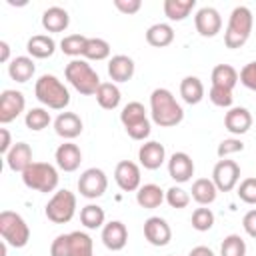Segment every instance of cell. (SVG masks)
<instances>
[{
    "instance_id": "1",
    "label": "cell",
    "mask_w": 256,
    "mask_h": 256,
    "mask_svg": "<svg viewBox=\"0 0 256 256\" xmlns=\"http://www.w3.org/2000/svg\"><path fill=\"white\" fill-rule=\"evenodd\" d=\"M150 114H152L154 124H158L160 128L178 126L184 118L182 106L176 102L174 94L166 88L152 90V94H150Z\"/></svg>"
},
{
    "instance_id": "2",
    "label": "cell",
    "mask_w": 256,
    "mask_h": 256,
    "mask_svg": "<svg viewBox=\"0 0 256 256\" xmlns=\"http://www.w3.org/2000/svg\"><path fill=\"white\" fill-rule=\"evenodd\" d=\"M34 94L40 104L52 110H64L70 104V92L54 74H42L34 84Z\"/></svg>"
},
{
    "instance_id": "3",
    "label": "cell",
    "mask_w": 256,
    "mask_h": 256,
    "mask_svg": "<svg viewBox=\"0 0 256 256\" xmlns=\"http://www.w3.org/2000/svg\"><path fill=\"white\" fill-rule=\"evenodd\" d=\"M252 26H254V16H252L250 8L248 6H236L230 12L228 26H226V32H224L226 48H232V50L242 48L246 44V40L250 38Z\"/></svg>"
},
{
    "instance_id": "4",
    "label": "cell",
    "mask_w": 256,
    "mask_h": 256,
    "mask_svg": "<svg viewBox=\"0 0 256 256\" xmlns=\"http://www.w3.org/2000/svg\"><path fill=\"white\" fill-rule=\"evenodd\" d=\"M64 76L72 84V88L78 90L84 96L96 94L98 86L102 84L100 78H98V74H96V70H92V66L86 60H78V58H74L72 62L66 64Z\"/></svg>"
},
{
    "instance_id": "5",
    "label": "cell",
    "mask_w": 256,
    "mask_h": 256,
    "mask_svg": "<svg viewBox=\"0 0 256 256\" xmlns=\"http://www.w3.org/2000/svg\"><path fill=\"white\" fill-rule=\"evenodd\" d=\"M58 170L48 164V162H32L24 172H22V182L26 188L36 190V192H54L58 186Z\"/></svg>"
},
{
    "instance_id": "6",
    "label": "cell",
    "mask_w": 256,
    "mask_h": 256,
    "mask_svg": "<svg viewBox=\"0 0 256 256\" xmlns=\"http://www.w3.org/2000/svg\"><path fill=\"white\" fill-rule=\"evenodd\" d=\"M0 236L12 248H24L30 240V228L26 220L12 210L0 212Z\"/></svg>"
},
{
    "instance_id": "7",
    "label": "cell",
    "mask_w": 256,
    "mask_h": 256,
    "mask_svg": "<svg viewBox=\"0 0 256 256\" xmlns=\"http://www.w3.org/2000/svg\"><path fill=\"white\" fill-rule=\"evenodd\" d=\"M46 218L54 224H66L76 214V196L70 190H58L46 204Z\"/></svg>"
},
{
    "instance_id": "8",
    "label": "cell",
    "mask_w": 256,
    "mask_h": 256,
    "mask_svg": "<svg viewBox=\"0 0 256 256\" xmlns=\"http://www.w3.org/2000/svg\"><path fill=\"white\" fill-rule=\"evenodd\" d=\"M108 188V178L100 168H88L78 178V192L88 200L100 198Z\"/></svg>"
},
{
    "instance_id": "9",
    "label": "cell",
    "mask_w": 256,
    "mask_h": 256,
    "mask_svg": "<svg viewBox=\"0 0 256 256\" xmlns=\"http://www.w3.org/2000/svg\"><path fill=\"white\" fill-rule=\"evenodd\" d=\"M240 180V166L234 160H218L212 170V182L216 184L218 192H230L236 188Z\"/></svg>"
},
{
    "instance_id": "10",
    "label": "cell",
    "mask_w": 256,
    "mask_h": 256,
    "mask_svg": "<svg viewBox=\"0 0 256 256\" xmlns=\"http://www.w3.org/2000/svg\"><path fill=\"white\" fill-rule=\"evenodd\" d=\"M26 108V98L20 90H4L0 94V124L16 120Z\"/></svg>"
},
{
    "instance_id": "11",
    "label": "cell",
    "mask_w": 256,
    "mask_h": 256,
    "mask_svg": "<svg viewBox=\"0 0 256 256\" xmlns=\"http://www.w3.org/2000/svg\"><path fill=\"white\" fill-rule=\"evenodd\" d=\"M194 26H196V30H198L200 36L212 38V36H216V34L222 30V16H220V12H218L216 8L204 6V8H200V10L196 12V16H194Z\"/></svg>"
},
{
    "instance_id": "12",
    "label": "cell",
    "mask_w": 256,
    "mask_h": 256,
    "mask_svg": "<svg viewBox=\"0 0 256 256\" xmlns=\"http://www.w3.org/2000/svg\"><path fill=\"white\" fill-rule=\"evenodd\" d=\"M114 180L120 186V190H124V192H136L140 188V180H142L138 164H134L132 160L118 162L116 164V170H114Z\"/></svg>"
},
{
    "instance_id": "13",
    "label": "cell",
    "mask_w": 256,
    "mask_h": 256,
    "mask_svg": "<svg viewBox=\"0 0 256 256\" xmlns=\"http://www.w3.org/2000/svg\"><path fill=\"white\" fill-rule=\"evenodd\" d=\"M144 238L152 246H166L172 240L170 224L164 218H160V216H150L144 222Z\"/></svg>"
},
{
    "instance_id": "14",
    "label": "cell",
    "mask_w": 256,
    "mask_h": 256,
    "mask_svg": "<svg viewBox=\"0 0 256 256\" xmlns=\"http://www.w3.org/2000/svg\"><path fill=\"white\" fill-rule=\"evenodd\" d=\"M168 174L174 182L184 184L194 176V162L186 152H174L168 160Z\"/></svg>"
},
{
    "instance_id": "15",
    "label": "cell",
    "mask_w": 256,
    "mask_h": 256,
    "mask_svg": "<svg viewBox=\"0 0 256 256\" xmlns=\"http://www.w3.org/2000/svg\"><path fill=\"white\" fill-rule=\"evenodd\" d=\"M82 128H84V124H82L80 116L74 114V112H60L56 116V120H54V130L64 140L78 138L82 134Z\"/></svg>"
},
{
    "instance_id": "16",
    "label": "cell",
    "mask_w": 256,
    "mask_h": 256,
    "mask_svg": "<svg viewBox=\"0 0 256 256\" xmlns=\"http://www.w3.org/2000/svg\"><path fill=\"white\" fill-rule=\"evenodd\" d=\"M102 242L108 250L118 252L126 246L128 242V230L120 220H112L108 224L102 226Z\"/></svg>"
},
{
    "instance_id": "17",
    "label": "cell",
    "mask_w": 256,
    "mask_h": 256,
    "mask_svg": "<svg viewBox=\"0 0 256 256\" xmlns=\"http://www.w3.org/2000/svg\"><path fill=\"white\" fill-rule=\"evenodd\" d=\"M224 126L230 134L234 136H240V134H246L252 126V114L248 112V108H242V106H234L226 112L224 116Z\"/></svg>"
},
{
    "instance_id": "18",
    "label": "cell",
    "mask_w": 256,
    "mask_h": 256,
    "mask_svg": "<svg viewBox=\"0 0 256 256\" xmlns=\"http://www.w3.org/2000/svg\"><path fill=\"white\" fill-rule=\"evenodd\" d=\"M138 160L146 170H158L166 160V150L156 140L144 142L140 146V150H138Z\"/></svg>"
},
{
    "instance_id": "19",
    "label": "cell",
    "mask_w": 256,
    "mask_h": 256,
    "mask_svg": "<svg viewBox=\"0 0 256 256\" xmlns=\"http://www.w3.org/2000/svg\"><path fill=\"white\" fill-rule=\"evenodd\" d=\"M54 160H56V164H58L60 170H64V172H74V170H78V166H80V162H82V152H80V148H78L76 144L64 142V144H60V146L56 148Z\"/></svg>"
},
{
    "instance_id": "20",
    "label": "cell",
    "mask_w": 256,
    "mask_h": 256,
    "mask_svg": "<svg viewBox=\"0 0 256 256\" xmlns=\"http://www.w3.org/2000/svg\"><path fill=\"white\" fill-rule=\"evenodd\" d=\"M134 60L126 54H116L108 60V76L112 78V82H128L134 76Z\"/></svg>"
},
{
    "instance_id": "21",
    "label": "cell",
    "mask_w": 256,
    "mask_h": 256,
    "mask_svg": "<svg viewBox=\"0 0 256 256\" xmlns=\"http://www.w3.org/2000/svg\"><path fill=\"white\" fill-rule=\"evenodd\" d=\"M6 164L12 172H24L32 164V148L26 142H16L6 154Z\"/></svg>"
},
{
    "instance_id": "22",
    "label": "cell",
    "mask_w": 256,
    "mask_h": 256,
    "mask_svg": "<svg viewBox=\"0 0 256 256\" xmlns=\"http://www.w3.org/2000/svg\"><path fill=\"white\" fill-rule=\"evenodd\" d=\"M166 200V194L158 184H144L136 190V202L144 210H154Z\"/></svg>"
},
{
    "instance_id": "23",
    "label": "cell",
    "mask_w": 256,
    "mask_h": 256,
    "mask_svg": "<svg viewBox=\"0 0 256 256\" xmlns=\"http://www.w3.org/2000/svg\"><path fill=\"white\" fill-rule=\"evenodd\" d=\"M70 24V16L60 6H50L42 14V26L46 32H64Z\"/></svg>"
},
{
    "instance_id": "24",
    "label": "cell",
    "mask_w": 256,
    "mask_h": 256,
    "mask_svg": "<svg viewBox=\"0 0 256 256\" xmlns=\"http://www.w3.org/2000/svg\"><path fill=\"white\" fill-rule=\"evenodd\" d=\"M34 72H36V64H34V60H32L30 56H16V58H12L10 64H8V74H10V78H12L14 82H20V84L28 82V80L34 76Z\"/></svg>"
},
{
    "instance_id": "25",
    "label": "cell",
    "mask_w": 256,
    "mask_h": 256,
    "mask_svg": "<svg viewBox=\"0 0 256 256\" xmlns=\"http://www.w3.org/2000/svg\"><path fill=\"white\" fill-rule=\"evenodd\" d=\"M146 42L154 48H166L174 42V28L170 24H164V22L152 24L146 30Z\"/></svg>"
},
{
    "instance_id": "26",
    "label": "cell",
    "mask_w": 256,
    "mask_h": 256,
    "mask_svg": "<svg viewBox=\"0 0 256 256\" xmlns=\"http://www.w3.org/2000/svg\"><path fill=\"white\" fill-rule=\"evenodd\" d=\"M26 50H28V54H30L32 58L44 60V58H50V56L54 54L56 42H54L48 34H36V36H32V38L26 42Z\"/></svg>"
},
{
    "instance_id": "27",
    "label": "cell",
    "mask_w": 256,
    "mask_h": 256,
    "mask_svg": "<svg viewBox=\"0 0 256 256\" xmlns=\"http://www.w3.org/2000/svg\"><path fill=\"white\" fill-rule=\"evenodd\" d=\"M190 192H192V200L194 202H198L200 206H208V204H212L216 200L218 188L210 178H198V180H194Z\"/></svg>"
},
{
    "instance_id": "28",
    "label": "cell",
    "mask_w": 256,
    "mask_h": 256,
    "mask_svg": "<svg viewBox=\"0 0 256 256\" xmlns=\"http://www.w3.org/2000/svg\"><path fill=\"white\" fill-rule=\"evenodd\" d=\"M196 0H164V14L172 22H182L194 10Z\"/></svg>"
},
{
    "instance_id": "29",
    "label": "cell",
    "mask_w": 256,
    "mask_h": 256,
    "mask_svg": "<svg viewBox=\"0 0 256 256\" xmlns=\"http://www.w3.org/2000/svg\"><path fill=\"white\" fill-rule=\"evenodd\" d=\"M180 96L186 104H198L204 98V84L196 76H186L180 82Z\"/></svg>"
},
{
    "instance_id": "30",
    "label": "cell",
    "mask_w": 256,
    "mask_h": 256,
    "mask_svg": "<svg viewBox=\"0 0 256 256\" xmlns=\"http://www.w3.org/2000/svg\"><path fill=\"white\" fill-rule=\"evenodd\" d=\"M96 102L100 104V108H104V110H114V108H118V104H120V90H118V86L114 84V82H102L100 86H98V90H96Z\"/></svg>"
},
{
    "instance_id": "31",
    "label": "cell",
    "mask_w": 256,
    "mask_h": 256,
    "mask_svg": "<svg viewBox=\"0 0 256 256\" xmlns=\"http://www.w3.org/2000/svg\"><path fill=\"white\" fill-rule=\"evenodd\" d=\"M238 82V72L234 66L230 64H218L212 70V86H220V88H228L232 90Z\"/></svg>"
},
{
    "instance_id": "32",
    "label": "cell",
    "mask_w": 256,
    "mask_h": 256,
    "mask_svg": "<svg viewBox=\"0 0 256 256\" xmlns=\"http://www.w3.org/2000/svg\"><path fill=\"white\" fill-rule=\"evenodd\" d=\"M104 220H106V214H104V210H102L98 204H86V206L80 210V222H82V226L88 228V230L102 228V226H104Z\"/></svg>"
},
{
    "instance_id": "33",
    "label": "cell",
    "mask_w": 256,
    "mask_h": 256,
    "mask_svg": "<svg viewBox=\"0 0 256 256\" xmlns=\"http://www.w3.org/2000/svg\"><path fill=\"white\" fill-rule=\"evenodd\" d=\"M70 256H94V244L86 232H70Z\"/></svg>"
},
{
    "instance_id": "34",
    "label": "cell",
    "mask_w": 256,
    "mask_h": 256,
    "mask_svg": "<svg viewBox=\"0 0 256 256\" xmlns=\"http://www.w3.org/2000/svg\"><path fill=\"white\" fill-rule=\"evenodd\" d=\"M82 56L86 60H96V62L106 60L110 56V44L104 38H88Z\"/></svg>"
},
{
    "instance_id": "35",
    "label": "cell",
    "mask_w": 256,
    "mask_h": 256,
    "mask_svg": "<svg viewBox=\"0 0 256 256\" xmlns=\"http://www.w3.org/2000/svg\"><path fill=\"white\" fill-rule=\"evenodd\" d=\"M50 122H52V120H50V112L44 110V108H30V110L26 112V116H24V124H26V128H30L32 132H40V130L48 128Z\"/></svg>"
},
{
    "instance_id": "36",
    "label": "cell",
    "mask_w": 256,
    "mask_h": 256,
    "mask_svg": "<svg viewBox=\"0 0 256 256\" xmlns=\"http://www.w3.org/2000/svg\"><path fill=\"white\" fill-rule=\"evenodd\" d=\"M146 118H148L146 110H144V106L140 102H128L120 112V122L124 124V128L132 126V124H138V122H142Z\"/></svg>"
},
{
    "instance_id": "37",
    "label": "cell",
    "mask_w": 256,
    "mask_h": 256,
    "mask_svg": "<svg viewBox=\"0 0 256 256\" xmlns=\"http://www.w3.org/2000/svg\"><path fill=\"white\" fill-rule=\"evenodd\" d=\"M86 36L84 34H68L62 38L60 42V50L66 54V56H82L84 52V46H86Z\"/></svg>"
},
{
    "instance_id": "38",
    "label": "cell",
    "mask_w": 256,
    "mask_h": 256,
    "mask_svg": "<svg viewBox=\"0 0 256 256\" xmlns=\"http://www.w3.org/2000/svg\"><path fill=\"white\" fill-rule=\"evenodd\" d=\"M220 256H246V242L238 234H228L222 240Z\"/></svg>"
},
{
    "instance_id": "39",
    "label": "cell",
    "mask_w": 256,
    "mask_h": 256,
    "mask_svg": "<svg viewBox=\"0 0 256 256\" xmlns=\"http://www.w3.org/2000/svg\"><path fill=\"white\" fill-rule=\"evenodd\" d=\"M214 226V214L210 208L202 206V208H196L192 212V228L198 230V232H206Z\"/></svg>"
},
{
    "instance_id": "40",
    "label": "cell",
    "mask_w": 256,
    "mask_h": 256,
    "mask_svg": "<svg viewBox=\"0 0 256 256\" xmlns=\"http://www.w3.org/2000/svg\"><path fill=\"white\" fill-rule=\"evenodd\" d=\"M166 202H168L170 208L182 210V208H186L190 204V194L180 186H170L166 190Z\"/></svg>"
},
{
    "instance_id": "41",
    "label": "cell",
    "mask_w": 256,
    "mask_h": 256,
    "mask_svg": "<svg viewBox=\"0 0 256 256\" xmlns=\"http://www.w3.org/2000/svg\"><path fill=\"white\" fill-rule=\"evenodd\" d=\"M208 98L214 106H220V108H232V102H234L232 90L220 88V86H212L210 92H208Z\"/></svg>"
},
{
    "instance_id": "42",
    "label": "cell",
    "mask_w": 256,
    "mask_h": 256,
    "mask_svg": "<svg viewBox=\"0 0 256 256\" xmlns=\"http://www.w3.org/2000/svg\"><path fill=\"white\" fill-rule=\"evenodd\" d=\"M238 198L246 204H256V178H244L240 182Z\"/></svg>"
},
{
    "instance_id": "43",
    "label": "cell",
    "mask_w": 256,
    "mask_h": 256,
    "mask_svg": "<svg viewBox=\"0 0 256 256\" xmlns=\"http://www.w3.org/2000/svg\"><path fill=\"white\" fill-rule=\"evenodd\" d=\"M242 150H244V142H242L240 138H226V140H222V142L218 144L216 154H218L220 160H224L226 156H230V154H234V152H242Z\"/></svg>"
},
{
    "instance_id": "44",
    "label": "cell",
    "mask_w": 256,
    "mask_h": 256,
    "mask_svg": "<svg viewBox=\"0 0 256 256\" xmlns=\"http://www.w3.org/2000/svg\"><path fill=\"white\" fill-rule=\"evenodd\" d=\"M50 256H70V234H58L52 240Z\"/></svg>"
},
{
    "instance_id": "45",
    "label": "cell",
    "mask_w": 256,
    "mask_h": 256,
    "mask_svg": "<svg viewBox=\"0 0 256 256\" xmlns=\"http://www.w3.org/2000/svg\"><path fill=\"white\" fill-rule=\"evenodd\" d=\"M238 80H240L248 90L256 92V62H248V64L240 70Z\"/></svg>"
},
{
    "instance_id": "46",
    "label": "cell",
    "mask_w": 256,
    "mask_h": 256,
    "mask_svg": "<svg viewBox=\"0 0 256 256\" xmlns=\"http://www.w3.org/2000/svg\"><path fill=\"white\" fill-rule=\"evenodd\" d=\"M124 130H126V134H128L132 140H144V138H148L150 132H152L148 118L142 120V122H138V124H132V126H128V128H124Z\"/></svg>"
},
{
    "instance_id": "47",
    "label": "cell",
    "mask_w": 256,
    "mask_h": 256,
    "mask_svg": "<svg viewBox=\"0 0 256 256\" xmlns=\"http://www.w3.org/2000/svg\"><path fill=\"white\" fill-rule=\"evenodd\" d=\"M114 6L122 14H128L130 16V14H136L142 8V2L140 0H114Z\"/></svg>"
},
{
    "instance_id": "48",
    "label": "cell",
    "mask_w": 256,
    "mask_h": 256,
    "mask_svg": "<svg viewBox=\"0 0 256 256\" xmlns=\"http://www.w3.org/2000/svg\"><path fill=\"white\" fill-rule=\"evenodd\" d=\"M242 226L250 238H256V210H248L242 218Z\"/></svg>"
},
{
    "instance_id": "49",
    "label": "cell",
    "mask_w": 256,
    "mask_h": 256,
    "mask_svg": "<svg viewBox=\"0 0 256 256\" xmlns=\"http://www.w3.org/2000/svg\"><path fill=\"white\" fill-rule=\"evenodd\" d=\"M0 136H2V142H0V154H8L10 152V148L14 146L12 144V138H10V132H8V128H0Z\"/></svg>"
},
{
    "instance_id": "50",
    "label": "cell",
    "mask_w": 256,
    "mask_h": 256,
    "mask_svg": "<svg viewBox=\"0 0 256 256\" xmlns=\"http://www.w3.org/2000/svg\"><path fill=\"white\" fill-rule=\"evenodd\" d=\"M188 256H214V252H212L208 246H196V248L190 250Z\"/></svg>"
},
{
    "instance_id": "51",
    "label": "cell",
    "mask_w": 256,
    "mask_h": 256,
    "mask_svg": "<svg viewBox=\"0 0 256 256\" xmlns=\"http://www.w3.org/2000/svg\"><path fill=\"white\" fill-rule=\"evenodd\" d=\"M10 60V46L6 40H0V62H8Z\"/></svg>"
}]
</instances>
